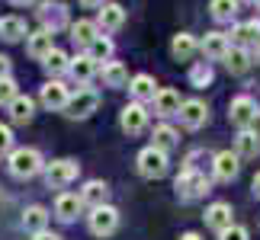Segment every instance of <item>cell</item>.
Returning a JSON list of instances; mask_svg holds the SVG:
<instances>
[{"label":"cell","instance_id":"obj_4","mask_svg":"<svg viewBox=\"0 0 260 240\" xmlns=\"http://www.w3.org/2000/svg\"><path fill=\"white\" fill-rule=\"evenodd\" d=\"M138 173L145 179H161L167 173V154L157 151V147H145L138 154Z\"/></svg>","mask_w":260,"mask_h":240},{"label":"cell","instance_id":"obj_37","mask_svg":"<svg viewBox=\"0 0 260 240\" xmlns=\"http://www.w3.org/2000/svg\"><path fill=\"white\" fill-rule=\"evenodd\" d=\"M189 77H193L196 87H206L209 80H212V67H209V64H199V67H193V74H189Z\"/></svg>","mask_w":260,"mask_h":240},{"label":"cell","instance_id":"obj_29","mask_svg":"<svg viewBox=\"0 0 260 240\" xmlns=\"http://www.w3.org/2000/svg\"><path fill=\"white\" fill-rule=\"evenodd\" d=\"M235 144H238V157H257V151H260V141H257V135L251 128H241V135L235 138Z\"/></svg>","mask_w":260,"mask_h":240},{"label":"cell","instance_id":"obj_3","mask_svg":"<svg viewBox=\"0 0 260 240\" xmlns=\"http://www.w3.org/2000/svg\"><path fill=\"white\" fill-rule=\"evenodd\" d=\"M96 106H100V93L96 90H87V87H81L74 96H68V115L71 118H87V115H93L96 112Z\"/></svg>","mask_w":260,"mask_h":240},{"label":"cell","instance_id":"obj_2","mask_svg":"<svg viewBox=\"0 0 260 240\" xmlns=\"http://www.w3.org/2000/svg\"><path fill=\"white\" fill-rule=\"evenodd\" d=\"M206 192H209V179H206V173H199V170H186V167H183V173L177 176V195L186 198V202H193V198L206 195Z\"/></svg>","mask_w":260,"mask_h":240},{"label":"cell","instance_id":"obj_20","mask_svg":"<svg viewBox=\"0 0 260 240\" xmlns=\"http://www.w3.org/2000/svg\"><path fill=\"white\" fill-rule=\"evenodd\" d=\"M128 90H132V96L138 99V103H145V99H154V96H157L154 77H151V74H135L132 80H128Z\"/></svg>","mask_w":260,"mask_h":240},{"label":"cell","instance_id":"obj_21","mask_svg":"<svg viewBox=\"0 0 260 240\" xmlns=\"http://www.w3.org/2000/svg\"><path fill=\"white\" fill-rule=\"evenodd\" d=\"M196 48H199V42H196L189 32H177L174 42H171V52H174L177 61H189V58L196 55Z\"/></svg>","mask_w":260,"mask_h":240},{"label":"cell","instance_id":"obj_11","mask_svg":"<svg viewBox=\"0 0 260 240\" xmlns=\"http://www.w3.org/2000/svg\"><path fill=\"white\" fill-rule=\"evenodd\" d=\"M68 87L61 84V80H48V84L42 87V106L45 109H52V112H58V109H64L68 106Z\"/></svg>","mask_w":260,"mask_h":240},{"label":"cell","instance_id":"obj_38","mask_svg":"<svg viewBox=\"0 0 260 240\" xmlns=\"http://www.w3.org/2000/svg\"><path fill=\"white\" fill-rule=\"evenodd\" d=\"M10 151H13V132H10V125H0V154Z\"/></svg>","mask_w":260,"mask_h":240},{"label":"cell","instance_id":"obj_35","mask_svg":"<svg viewBox=\"0 0 260 240\" xmlns=\"http://www.w3.org/2000/svg\"><path fill=\"white\" fill-rule=\"evenodd\" d=\"M16 96V80L13 77H0V103H10V99Z\"/></svg>","mask_w":260,"mask_h":240},{"label":"cell","instance_id":"obj_36","mask_svg":"<svg viewBox=\"0 0 260 240\" xmlns=\"http://www.w3.org/2000/svg\"><path fill=\"white\" fill-rule=\"evenodd\" d=\"M218 240H247V231L241 224H228L225 231H218Z\"/></svg>","mask_w":260,"mask_h":240},{"label":"cell","instance_id":"obj_17","mask_svg":"<svg viewBox=\"0 0 260 240\" xmlns=\"http://www.w3.org/2000/svg\"><path fill=\"white\" fill-rule=\"evenodd\" d=\"M257 38H260V23L257 19H251V23H238L232 29V42L238 48H247V45H257Z\"/></svg>","mask_w":260,"mask_h":240},{"label":"cell","instance_id":"obj_31","mask_svg":"<svg viewBox=\"0 0 260 240\" xmlns=\"http://www.w3.org/2000/svg\"><path fill=\"white\" fill-rule=\"evenodd\" d=\"M109 55H113V42H109L106 35H96L93 42L87 45V58H90V61H106Z\"/></svg>","mask_w":260,"mask_h":240},{"label":"cell","instance_id":"obj_15","mask_svg":"<svg viewBox=\"0 0 260 240\" xmlns=\"http://www.w3.org/2000/svg\"><path fill=\"white\" fill-rule=\"evenodd\" d=\"M23 35H29L23 16H0V38L4 42H19Z\"/></svg>","mask_w":260,"mask_h":240},{"label":"cell","instance_id":"obj_25","mask_svg":"<svg viewBox=\"0 0 260 240\" xmlns=\"http://www.w3.org/2000/svg\"><path fill=\"white\" fill-rule=\"evenodd\" d=\"M154 109H157L161 115H177V112H180V93H177V90H157Z\"/></svg>","mask_w":260,"mask_h":240},{"label":"cell","instance_id":"obj_10","mask_svg":"<svg viewBox=\"0 0 260 240\" xmlns=\"http://www.w3.org/2000/svg\"><path fill=\"white\" fill-rule=\"evenodd\" d=\"M254 115H257V106H254L251 96H238V99H232V109H228V118H232V125L247 128V125L254 122Z\"/></svg>","mask_w":260,"mask_h":240},{"label":"cell","instance_id":"obj_43","mask_svg":"<svg viewBox=\"0 0 260 240\" xmlns=\"http://www.w3.org/2000/svg\"><path fill=\"white\" fill-rule=\"evenodd\" d=\"M180 240H203V237H199V234H193V231H189V234H183V237H180Z\"/></svg>","mask_w":260,"mask_h":240},{"label":"cell","instance_id":"obj_27","mask_svg":"<svg viewBox=\"0 0 260 240\" xmlns=\"http://www.w3.org/2000/svg\"><path fill=\"white\" fill-rule=\"evenodd\" d=\"M7 109H10V115H13V122H29V118H32V99L29 96H23V93H16L13 99H10L7 103Z\"/></svg>","mask_w":260,"mask_h":240},{"label":"cell","instance_id":"obj_5","mask_svg":"<svg viewBox=\"0 0 260 240\" xmlns=\"http://www.w3.org/2000/svg\"><path fill=\"white\" fill-rule=\"evenodd\" d=\"M77 167L74 160H52V164L45 167V183L52 189H61V186H71L77 179Z\"/></svg>","mask_w":260,"mask_h":240},{"label":"cell","instance_id":"obj_45","mask_svg":"<svg viewBox=\"0 0 260 240\" xmlns=\"http://www.w3.org/2000/svg\"><path fill=\"white\" fill-rule=\"evenodd\" d=\"M254 58L260 61V38H257V45H254Z\"/></svg>","mask_w":260,"mask_h":240},{"label":"cell","instance_id":"obj_24","mask_svg":"<svg viewBox=\"0 0 260 240\" xmlns=\"http://www.w3.org/2000/svg\"><path fill=\"white\" fill-rule=\"evenodd\" d=\"M222 61H225V67H228L232 74H244L247 67H251V52L235 45V48H228V55L222 58Z\"/></svg>","mask_w":260,"mask_h":240},{"label":"cell","instance_id":"obj_23","mask_svg":"<svg viewBox=\"0 0 260 240\" xmlns=\"http://www.w3.org/2000/svg\"><path fill=\"white\" fill-rule=\"evenodd\" d=\"M106 195H109V189H106V183L103 179H90V183L81 189V202H87V205H106Z\"/></svg>","mask_w":260,"mask_h":240},{"label":"cell","instance_id":"obj_7","mask_svg":"<svg viewBox=\"0 0 260 240\" xmlns=\"http://www.w3.org/2000/svg\"><path fill=\"white\" fill-rule=\"evenodd\" d=\"M39 19H42V29H48V32H58V29L68 26V7L64 4H52V0H45L42 7H39Z\"/></svg>","mask_w":260,"mask_h":240},{"label":"cell","instance_id":"obj_8","mask_svg":"<svg viewBox=\"0 0 260 240\" xmlns=\"http://www.w3.org/2000/svg\"><path fill=\"white\" fill-rule=\"evenodd\" d=\"M119 125H122V132L125 135H138V132H145V125H148V112H145V106L142 103H128L122 109V115H119Z\"/></svg>","mask_w":260,"mask_h":240},{"label":"cell","instance_id":"obj_39","mask_svg":"<svg viewBox=\"0 0 260 240\" xmlns=\"http://www.w3.org/2000/svg\"><path fill=\"white\" fill-rule=\"evenodd\" d=\"M0 77H10V58L0 55Z\"/></svg>","mask_w":260,"mask_h":240},{"label":"cell","instance_id":"obj_12","mask_svg":"<svg viewBox=\"0 0 260 240\" xmlns=\"http://www.w3.org/2000/svg\"><path fill=\"white\" fill-rule=\"evenodd\" d=\"M199 48H203L206 58H212V61H222L232 45H228V35H222V32H206V38L199 42Z\"/></svg>","mask_w":260,"mask_h":240},{"label":"cell","instance_id":"obj_41","mask_svg":"<svg viewBox=\"0 0 260 240\" xmlns=\"http://www.w3.org/2000/svg\"><path fill=\"white\" fill-rule=\"evenodd\" d=\"M81 4H84V7H103L106 0H81Z\"/></svg>","mask_w":260,"mask_h":240},{"label":"cell","instance_id":"obj_30","mask_svg":"<svg viewBox=\"0 0 260 240\" xmlns=\"http://www.w3.org/2000/svg\"><path fill=\"white\" fill-rule=\"evenodd\" d=\"M103 84H106V87H125V84H128V71H125V64L109 61V64L103 67Z\"/></svg>","mask_w":260,"mask_h":240},{"label":"cell","instance_id":"obj_14","mask_svg":"<svg viewBox=\"0 0 260 240\" xmlns=\"http://www.w3.org/2000/svg\"><path fill=\"white\" fill-rule=\"evenodd\" d=\"M212 170H215V176L222 179V183H232V179L238 176V154H232V151H222V154H215V160H212Z\"/></svg>","mask_w":260,"mask_h":240},{"label":"cell","instance_id":"obj_32","mask_svg":"<svg viewBox=\"0 0 260 240\" xmlns=\"http://www.w3.org/2000/svg\"><path fill=\"white\" fill-rule=\"evenodd\" d=\"M68 61H71V58H68L61 48H52V52L45 55V61H42V67L48 74H61V71H68Z\"/></svg>","mask_w":260,"mask_h":240},{"label":"cell","instance_id":"obj_46","mask_svg":"<svg viewBox=\"0 0 260 240\" xmlns=\"http://www.w3.org/2000/svg\"><path fill=\"white\" fill-rule=\"evenodd\" d=\"M251 4H257V0H251Z\"/></svg>","mask_w":260,"mask_h":240},{"label":"cell","instance_id":"obj_26","mask_svg":"<svg viewBox=\"0 0 260 240\" xmlns=\"http://www.w3.org/2000/svg\"><path fill=\"white\" fill-rule=\"evenodd\" d=\"M45 224H48V212L42 205H29L23 212V227H26V231L39 234V231H45Z\"/></svg>","mask_w":260,"mask_h":240},{"label":"cell","instance_id":"obj_18","mask_svg":"<svg viewBox=\"0 0 260 240\" xmlns=\"http://www.w3.org/2000/svg\"><path fill=\"white\" fill-rule=\"evenodd\" d=\"M81 195H71V192H61L55 198V215L61 218V221H74L77 212H81Z\"/></svg>","mask_w":260,"mask_h":240},{"label":"cell","instance_id":"obj_13","mask_svg":"<svg viewBox=\"0 0 260 240\" xmlns=\"http://www.w3.org/2000/svg\"><path fill=\"white\" fill-rule=\"evenodd\" d=\"M26 48H29V55L36 58V61H45V55L52 52V32L48 29H39V32H29L26 35Z\"/></svg>","mask_w":260,"mask_h":240},{"label":"cell","instance_id":"obj_42","mask_svg":"<svg viewBox=\"0 0 260 240\" xmlns=\"http://www.w3.org/2000/svg\"><path fill=\"white\" fill-rule=\"evenodd\" d=\"M254 195H257V198H260V173H257V176H254Z\"/></svg>","mask_w":260,"mask_h":240},{"label":"cell","instance_id":"obj_33","mask_svg":"<svg viewBox=\"0 0 260 240\" xmlns=\"http://www.w3.org/2000/svg\"><path fill=\"white\" fill-rule=\"evenodd\" d=\"M209 10H212V16L218 23H228V19H235V13H238V0H212Z\"/></svg>","mask_w":260,"mask_h":240},{"label":"cell","instance_id":"obj_16","mask_svg":"<svg viewBox=\"0 0 260 240\" xmlns=\"http://www.w3.org/2000/svg\"><path fill=\"white\" fill-rule=\"evenodd\" d=\"M122 23H125V10H122V4H103L96 26H100V29H106V32H113V29H119Z\"/></svg>","mask_w":260,"mask_h":240},{"label":"cell","instance_id":"obj_44","mask_svg":"<svg viewBox=\"0 0 260 240\" xmlns=\"http://www.w3.org/2000/svg\"><path fill=\"white\" fill-rule=\"evenodd\" d=\"M16 7H29V4H36V0H13Z\"/></svg>","mask_w":260,"mask_h":240},{"label":"cell","instance_id":"obj_19","mask_svg":"<svg viewBox=\"0 0 260 240\" xmlns=\"http://www.w3.org/2000/svg\"><path fill=\"white\" fill-rule=\"evenodd\" d=\"M232 205L228 202H215V205H209V212H206V224L209 227H215V231H225L228 224H232Z\"/></svg>","mask_w":260,"mask_h":240},{"label":"cell","instance_id":"obj_9","mask_svg":"<svg viewBox=\"0 0 260 240\" xmlns=\"http://www.w3.org/2000/svg\"><path fill=\"white\" fill-rule=\"evenodd\" d=\"M180 122H183L186 128H199V125H206V118H209V109L203 99H186V103H180Z\"/></svg>","mask_w":260,"mask_h":240},{"label":"cell","instance_id":"obj_40","mask_svg":"<svg viewBox=\"0 0 260 240\" xmlns=\"http://www.w3.org/2000/svg\"><path fill=\"white\" fill-rule=\"evenodd\" d=\"M32 240H61V237L52 234V231H39V234H32Z\"/></svg>","mask_w":260,"mask_h":240},{"label":"cell","instance_id":"obj_1","mask_svg":"<svg viewBox=\"0 0 260 240\" xmlns=\"http://www.w3.org/2000/svg\"><path fill=\"white\" fill-rule=\"evenodd\" d=\"M39 170H45V164H42V154H39L36 147H16V151H10V173L13 176L29 179V176H36Z\"/></svg>","mask_w":260,"mask_h":240},{"label":"cell","instance_id":"obj_28","mask_svg":"<svg viewBox=\"0 0 260 240\" xmlns=\"http://www.w3.org/2000/svg\"><path fill=\"white\" fill-rule=\"evenodd\" d=\"M96 35H100V26L90 23V19H77V23L71 26V38H74L77 45H90Z\"/></svg>","mask_w":260,"mask_h":240},{"label":"cell","instance_id":"obj_34","mask_svg":"<svg viewBox=\"0 0 260 240\" xmlns=\"http://www.w3.org/2000/svg\"><path fill=\"white\" fill-rule=\"evenodd\" d=\"M174 144H177V132H174L171 125H157V128H154V144H151V147H157V151L167 154V147H174Z\"/></svg>","mask_w":260,"mask_h":240},{"label":"cell","instance_id":"obj_22","mask_svg":"<svg viewBox=\"0 0 260 240\" xmlns=\"http://www.w3.org/2000/svg\"><path fill=\"white\" fill-rule=\"evenodd\" d=\"M68 71H71V77L77 80V84H87V80L96 74V61H90L87 55H77V58L68 61Z\"/></svg>","mask_w":260,"mask_h":240},{"label":"cell","instance_id":"obj_6","mask_svg":"<svg viewBox=\"0 0 260 240\" xmlns=\"http://www.w3.org/2000/svg\"><path fill=\"white\" fill-rule=\"evenodd\" d=\"M119 227V212L113 205H96L93 212H90V231L96 237H109Z\"/></svg>","mask_w":260,"mask_h":240}]
</instances>
